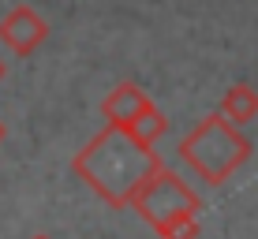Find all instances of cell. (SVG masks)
Masks as SVG:
<instances>
[{"instance_id": "6da1fadb", "label": "cell", "mask_w": 258, "mask_h": 239, "mask_svg": "<svg viewBox=\"0 0 258 239\" xmlns=\"http://www.w3.org/2000/svg\"><path fill=\"white\" fill-rule=\"evenodd\" d=\"M71 168L105 206L123 209L150 172L161 168L157 149L139 146L123 127H105L71 157Z\"/></svg>"}, {"instance_id": "7a4b0ae2", "label": "cell", "mask_w": 258, "mask_h": 239, "mask_svg": "<svg viewBox=\"0 0 258 239\" xmlns=\"http://www.w3.org/2000/svg\"><path fill=\"white\" fill-rule=\"evenodd\" d=\"M176 153H180L183 165H191L195 172H199V180H206L210 187H217V183H225L228 176L251 157V142H247L243 131L232 127L221 112H213V116H206L183 138Z\"/></svg>"}, {"instance_id": "3957f363", "label": "cell", "mask_w": 258, "mask_h": 239, "mask_svg": "<svg viewBox=\"0 0 258 239\" xmlns=\"http://www.w3.org/2000/svg\"><path fill=\"white\" fill-rule=\"evenodd\" d=\"M127 209H135L154 232H165V228L176 224V220L199 217L202 213V202H199V194H195L187 183L172 172V168L161 165L157 172H150L146 180H142V187L135 194H131Z\"/></svg>"}, {"instance_id": "277c9868", "label": "cell", "mask_w": 258, "mask_h": 239, "mask_svg": "<svg viewBox=\"0 0 258 239\" xmlns=\"http://www.w3.org/2000/svg\"><path fill=\"white\" fill-rule=\"evenodd\" d=\"M0 41H4L15 56H30L38 45L49 41V23L41 19L34 8L19 4V8H12V12L0 19Z\"/></svg>"}, {"instance_id": "5b68a950", "label": "cell", "mask_w": 258, "mask_h": 239, "mask_svg": "<svg viewBox=\"0 0 258 239\" xmlns=\"http://www.w3.org/2000/svg\"><path fill=\"white\" fill-rule=\"evenodd\" d=\"M150 94L142 90L139 83H120V86H112L109 97L101 101V116L109 120V127H127L131 120L139 116V112H146L150 109Z\"/></svg>"}, {"instance_id": "8992f818", "label": "cell", "mask_w": 258, "mask_h": 239, "mask_svg": "<svg viewBox=\"0 0 258 239\" xmlns=\"http://www.w3.org/2000/svg\"><path fill=\"white\" fill-rule=\"evenodd\" d=\"M221 116H225L232 127H247L251 120H258V90L247 83L228 86L225 101H221Z\"/></svg>"}, {"instance_id": "52a82bcc", "label": "cell", "mask_w": 258, "mask_h": 239, "mask_svg": "<svg viewBox=\"0 0 258 239\" xmlns=\"http://www.w3.org/2000/svg\"><path fill=\"white\" fill-rule=\"evenodd\" d=\"M123 131H127V135L135 138L139 146L154 149V146H157V138H161L165 131H168V120H165V112L157 109V105H150V109H146V112H139V116L131 120Z\"/></svg>"}, {"instance_id": "ba28073f", "label": "cell", "mask_w": 258, "mask_h": 239, "mask_svg": "<svg viewBox=\"0 0 258 239\" xmlns=\"http://www.w3.org/2000/svg\"><path fill=\"white\" fill-rule=\"evenodd\" d=\"M202 224L199 217H187V220H176V224H168L165 232H157V239H199Z\"/></svg>"}, {"instance_id": "9c48e42d", "label": "cell", "mask_w": 258, "mask_h": 239, "mask_svg": "<svg viewBox=\"0 0 258 239\" xmlns=\"http://www.w3.org/2000/svg\"><path fill=\"white\" fill-rule=\"evenodd\" d=\"M4 138H8V123L0 120V142H4Z\"/></svg>"}, {"instance_id": "30bf717a", "label": "cell", "mask_w": 258, "mask_h": 239, "mask_svg": "<svg viewBox=\"0 0 258 239\" xmlns=\"http://www.w3.org/2000/svg\"><path fill=\"white\" fill-rule=\"evenodd\" d=\"M4 75H8V67H4V60H0V83H4Z\"/></svg>"}, {"instance_id": "8fae6325", "label": "cell", "mask_w": 258, "mask_h": 239, "mask_svg": "<svg viewBox=\"0 0 258 239\" xmlns=\"http://www.w3.org/2000/svg\"><path fill=\"white\" fill-rule=\"evenodd\" d=\"M34 239H52V235H34Z\"/></svg>"}]
</instances>
